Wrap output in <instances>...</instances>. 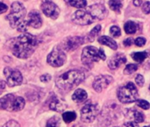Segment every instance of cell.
Wrapping results in <instances>:
<instances>
[{
  "mask_svg": "<svg viewBox=\"0 0 150 127\" xmlns=\"http://www.w3.org/2000/svg\"><path fill=\"white\" fill-rule=\"evenodd\" d=\"M39 41L37 38L30 33H24L18 37L12 44V54L20 59L30 57L35 51Z\"/></svg>",
  "mask_w": 150,
  "mask_h": 127,
  "instance_id": "obj_1",
  "label": "cell"
},
{
  "mask_svg": "<svg viewBox=\"0 0 150 127\" xmlns=\"http://www.w3.org/2000/svg\"><path fill=\"white\" fill-rule=\"evenodd\" d=\"M85 78V75L80 70H69L61 75L55 81L56 86L64 91H69L79 85Z\"/></svg>",
  "mask_w": 150,
  "mask_h": 127,
  "instance_id": "obj_2",
  "label": "cell"
},
{
  "mask_svg": "<svg viewBox=\"0 0 150 127\" xmlns=\"http://www.w3.org/2000/svg\"><path fill=\"white\" fill-rule=\"evenodd\" d=\"M25 99L21 97H16L13 94H7L0 98V109L8 111H19L24 109Z\"/></svg>",
  "mask_w": 150,
  "mask_h": 127,
  "instance_id": "obj_3",
  "label": "cell"
},
{
  "mask_svg": "<svg viewBox=\"0 0 150 127\" xmlns=\"http://www.w3.org/2000/svg\"><path fill=\"white\" fill-rule=\"evenodd\" d=\"M106 56L103 49L98 50L95 47L89 46L83 48L82 53V62L88 67H91L94 62L100 60H105Z\"/></svg>",
  "mask_w": 150,
  "mask_h": 127,
  "instance_id": "obj_4",
  "label": "cell"
},
{
  "mask_svg": "<svg viewBox=\"0 0 150 127\" xmlns=\"http://www.w3.org/2000/svg\"><path fill=\"white\" fill-rule=\"evenodd\" d=\"M139 97L138 90L133 83H128L120 87L118 90V98L123 104H130L137 101Z\"/></svg>",
  "mask_w": 150,
  "mask_h": 127,
  "instance_id": "obj_5",
  "label": "cell"
},
{
  "mask_svg": "<svg viewBox=\"0 0 150 127\" xmlns=\"http://www.w3.org/2000/svg\"><path fill=\"white\" fill-rule=\"evenodd\" d=\"M25 16V8L24 7V5L19 2H14L11 4V11L6 17V18L9 20L11 26L13 28L18 27L24 21Z\"/></svg>",
  "mask_w": 150,
  "mask_h": 127,
  "instance_id": "obj_6",
  "label": "cell"
},
{
  "mask_svg": "<svg viewBox=\"0 0 150 127\" xmlns=\"http://www.w3.org/2000/svg\"><path fill=\"white\" fill-rule=\"evenodd\" d=\"M99 106L94 104H87L81 110V119L84 123L93 122L99 113Z\"/></svg>",
  "mask_w": 150,
  "mask_h": 127,
  "instance_id": "obj_7",
  "label": "cell"
},
{
  "mask_svg": "<svg viewBox=\"0 0 150 127\" xmlns=\"http://www.w3.org/2000/svg\"><path fill=\"white\" fill-rule=\"evenodd\" d=\"M47 61L52 67L54 68L61 67L66 61V54L63 52V50L56 47L47 55Z\"/></svg>",
  "mask_w": 150,
  "mask_h": 127,
  "instance_id": "obj_8",
  "label": "cell"
},
{
  "mask_svg": "<svg viewBox=\"0 0 150 127\" xmlns=\"http://www.w3.org/2000/svg\"><path fill=\"white\" fill-rule=\"evenodd\" d=\"M4 74L6 77L7 85H9L10 87L18 86L23 82L22 74L17 69H12V68L7 67L4 69Z\"/></svg>",
  "mask_w": 150,
  "mask_h": 127,
  "instance_id": "obj_9",
  "label": "cell"
},
{
  "mask_svg": "<svg viewBox=\"0 0 150 127\" xmlns=\"http://www.w3.org/2000/svg\"><path fill=\"white\" fill-rule=\"evenodd\" d=\"M41 10L47 17H49L53 19L57 18L60 14V9L58 6L50 0L43 1L41 4Z\"/></svg>",
  "mask_w": 150,
  "mask_h": 127,
  "instance_id": "obj_10",
  "label": "cell"
},
{
  "mask_svg": "<svg viewBox=\"0 0 150 127\" xmlns=\"http://www.w3.org/2000/svg\"><path fill=\"white\" fill-rule=\"evenodd\" d=\"M72 20L74 23H76L77 25H91L94 21V18L91 17V15L88 11L79 10V11H76L73 14Z\"/></svg>",
  "mask_w": 150,
  "mask_h": 127,
  "instance_id": "obj_11",
  "label": "cell"
},
{
  "mask_svg": "<svg viewBox=\"0 0 150 127\" xmlns=\"http://www.w3.org/2000/svg\"><path fill=\"white\" fill-rule=\"evenodd\" d=\"M87 11L91 15V17L94 19H104L108 15V11L106 8L101 4H96L91 5L88 8Z\"/></svg>",
  "mask_w": 150,
  "mask_h": 127,
  "instance_id": "obj_12",
  "label": "cell"
},
{
  "mask_svg": "<svg viewBox=\"0 0 150 127\" xmlns=\"http://www.w3.org/2000/svg\"><path fill=\"white\" fill-rule=\"evenodd\" d=\"M82 44H83V39L82 37H79V36L69 37L63 40V42L62 44V47L63 50L72 51V50H75L76 48H77Z\"/></svg>",
  "mask_w": 150,
  "mask_h": 127,
  "instance_id": "obj_13",
  "label": "cell"
},
{
  "mask_svg": "<svg viewBox=\"0 0 150 127\" xmlns=\"http://www.w3.org/2000/svg\"><path fill=\"white\" fill-rule=\"evenodd\" d=\"M112 82V77L110 75H99L93 82V89L97 92H101L108 87Z\"/></svg>",
  "mask_w": 150,
  "mask_h": 127,
  "instance_id": "obj_14",
  "label": "cell"
},
{
  "mask_svg": "<svg viewBox=\"0 0 150 127\" xmlns=\"http://www.w3.org/2000/svg\"><path fill=\"white\" fill-rule=\"evenodd\" d=\"M25 22L27 25H30L33 28H40L42 25V19H41L40 12L36 10L32 11L28 14L27 19L25 20Z\"/></svg>",
  "mask_w": 150,
  "mask_h": 127,
  "instance_id": "obj_15",
  "label": "cell"
},
{
  "mask_svg": "<svg viewBox=\"0 0 150 127\" xmlns=\"http://www.w3.org/2000/svg\"><path fill=\"white\" fill-rule=\"evenodd\" d=\"M127 62V58L126 56L121 54H116L115 55H113L108 61V66L111 69H117L121 64H124Z\"/></svg>",
  "mask_w": 150,
  "mask_h": 127,
  "instance_id": "obj_16",
  "label": "cell"
},
{
  "mask_svg": "<svg viewBox=\"0 0 150 127\" xmlns=\"http://www.w3.org/2000/svg\"><path fill=\"white\" fill-rule=\"evenodd\" d=\"M48 107L50 110L54 111L56 112H62L68 106H67V104L63 100L54 97L50 100Z\"/></svg>",
  "mask_w": 150,
  "mask_h": 127,
  "instance_id": "obj_17",
  "label": "cell"
},
{
  "mask_svg": "<svg viewBox=\"0 0 150 127\" xmlns=\"http://www.w3.org/2000/svg\"><path fill=\"white\" fill-rule=\"evenodd\" d=\"M125 115L129 120H131L132 122H135V123H142L145 119V116L141 111L135 109L126 110Z\"/></svg>",
  "mask_w": 150,
  "mask_h": 127,
  "instance_id": "obj_18",
  "label": "cell"
},
{
  "mask_svg": "<svg viewBox=\"0 0 150 127\" xmlns=\"http://www.w3.org/2000/svg\"><path fill=\"white\" fill-rule=\"evenodd\" d=\"M98 42L100 44H102V45H105V46L109 47L112 50H117V48H118L117 42L115 40H113L112 38L108 37V36H101V37H99L98 38Z\"/></svg>",
  "mask_w": 150,
  "mask_h": 127,
  "instance_id": "obj_19",
  "label": "cell"
},
{
  "mask_svg": "<svg viewBox=\"0 0 150 127\" xmlns=\"http://www.w3.org/2000/svg\"><path fill=\"white\" fill-rule=\"evenodd\" d=\"M87 97H88V95H87L86 91L83 89L76 90L74 92V94L72 95V99L76 103H82V102L85 101L87 99Z\"/></svg>",
  "mask_w": 150,
  "mask_h": 127,
  "instance_id": "obj_20",
  "label": "cell"
},
{
  "mask_svg": "<svg viewBox=\"0 0 150 127\" xmlns=\"http://www.w3.org/2000/svg\"><path fill=\"white\" fill-rule=\"evenodd\" d=\"M124 29L127 34H134L137 31V25L133 21H128L125 24Z\"/></svg>",
  "mask_w": 150,
  "mask_h": 127,
  "instance_id": "obj_21",
  "label": "cell"
},
{
  "mask_svg": "<svg viewBox=\"0 0 150 127\" xmlns=\"http://www.w3.org/2000/svg\"><path fill=\"white\" fill-rule=\"evenodd\" d=\"M132 57L133 59L139 62L142 63L147 58H148V53L147 52H136V53H133L132 54Z\"/></svg>",
  "mask_w": 150,
  "mask_h": 127,
  "instance_id": "obj_22",
  "label": "cell"
},
{
  "mask_svg": "<svg viewBox=\"0 0 150 127\" xmlns=\"http://www.w3.org/2000/svg\"><path fill=\"white\" fill-rule=\"evenodd\" d=\"M69 5L76 8H84L87 5L86 0H64Z\"/></svg>",
  "mask_w": 150,
  "mask_h": 127,
  "instance_id": "obj_23",
  "label": "cell"
},
{
  "mask_svg": "<svg viewBox=\"0 0 150 127\" xmlns=\"http://www.w3.org/2000/svg\"><path fill=\"white\" fill-rule=\"evenodd\" d=\"M122 1L123 0H110L108 2L109 7L112 11H117V12H120V9L122 8Z\"/></svg>",
  "mask_w": 150,
  "mask_h": 127,
  "instance_id": "obj_24",
  "label": "cell"
},
{
  "mask_svg": "<svg viewBox=\"0 0 150 127\" xmlns=\"http://www.w3.org/2000/svg\"><path fill=\"white\" fill-rule=\"evenodd\" d=\"M76 119V114L74 111H67L62 114V119L64 120L65 123L69 124L74 121Z\"/></svg>",
  "mask_w": 150,
  "mask_h": 127,
  "instance_id": "obj_25",
  "label": "cell"
},
{
  "mask_svg": "<svg viewBox=\"0 0 150 127\" xmlns=\"http://www.w3.org/2000/svg\"><path fill=\"white\" fill-rule=\"evenodd\" d=\"M100 30H101V25H96V26L91 31V32L89 33V35L87 36V40H88V41H93L94 39H95V37H96V36L98 34V32H100Z\"/></svg>",
  "mask_w": 150,
  "mask_h": 127,
  "instance_id": "obj_26",
  "label": "cell"
},
{
  "mask_svg": "<svg viewBox=\"0 0 150 127\" xmlns=\"http://www.w3.org/2000/svg\"><path fill=\"white\" fill-rule=\"evenodd\" d=\"M47 127H60V119L53 117L47 122Z\"/></svg>",
  "mask_w": 150,
  "mask_h": 127,
  "instance_id": "obj_27",
  "label": "cell"
},
{
  "mask_svg": "<svg viewBox=\"0 0 150 127\" xmlns=\"http://www.w3.org/2000/svg\"><path fill=\"white\" fill-rule=\"evenodd\" d=\"M137 69H138V66L136 64H128L124 70V74L125 75H131L134 71H136Z\"/></svg>",
  "mask_w": 150,
  "mask_h": 127,
  "instance_id": "obj_28",
  "label": "cell"
},
{
  "mask_svg": "<svg viewBox=\"0 0 150 127\" xmlns=\"http://www.w3.org/2000/svg\"><path fill=\"white\" fill-rule=\"evenodd\" d=\"M136 104L137 106L141 107L142 109L143 110H148L150 108V104L146 101V100H143V99H140V100H137L136 101Z\"/></svg>",
  "mask_w": 150,
  "mask_h": 127,
  "instance_id": "obj_29",
  "label": "cell"
},
{
  "mask_svg": "<svg viewBox=\"0 0 150 127\" xmlns=\"http://www.w3.org/2000/svg\"><path fill=\"white\" fill-rule=\"evenodd\" d=\"M110 33H111V35H112L113 37H116V38H117V37H120V36L121 31H120V27L113 25V26H112L111 29H110Z\"/></svg>",
  "mask_w": 150,
  "mask_h": 127,
  "instance_id": "obj_30",
  "label": "cell"
},
{
  "mask_svg": "<svg viewBox=\"0 0 150 127\" xmlns=\"http://www.w3.org/2000/svg\"><path fill=\"white\" fill-rule=\"evenodd\" d=\"M135 45L138 46V47H143L145 44H146V39L143 38V37H139L135 40L134 41Z\"/></svg>",
  "mask_w": 150,
  "mask_h": 127,
  "instance_id": "obj_31",
  "label": "cell"
},
{
  "mask_svg": "<svg viewBox=\"0 0 150 127\" xmlns=\"http://www.w3.org/2000/svg\"><path fill=\"white\" fill-rule=\"evenodd\" d=\"M135 82L139 86L142 87V86H143V84L145 83V80H144V77L142 75H137L136 77H135Z\"/></svg>",
  "mask_w": 150,
  "mask_h": 127,
  "instance_id": "obj_32",
  "label": "cell"
},
{
  "mask_svg": "<svg viewBox=\"0 0 150 127\" xmlns=\"http://www.w3.org/2000/svg\"><path fill=\"white\" fill-rule=\"evenodd\" d=\"M142 11L145 14H150V2H145L142 5Z\"/></svg>",
  "mask_w": 150,
  "mask_h": 127,
  "instance_id": "obj_33",
  "label": "cell"
},
{
  "mask_svg": "<svg viewBox=\"0 0 150 127\" xmlns=\"http://www.w3.org/2000/svg\"><path fill=\"white\" fill-rule=\"evenodd\" d=\"M4 127H20V125L15 120H10L4 126Z\"/></svg>",
  "mask_w": 150,
  "mask_h": 127,
  "instance_id": "obj_34",
  "label": "cell"
},
{
  "mask_svg": "<svg viewBox=\"0 0 150 127\" xmlns=\"http://www.w3.org/2000/svg\"><path fill=\"white\" fill-rule=\"evenodd\" d=\"M50 80H51V75L48 74H45V75L40 76V81L42 83H48Z\"/></svg>",
  "mask_w": 150,
  "mask_h": 127,
  "instance_id": "obj_35",
  "label": "cell"
},
{
  "mask_svg": "<svg viewBox=\"0 0 150 127\" xmlns=\"http://www.w3.org/2000/svg\"><path fill=\"white\" fill-rule=\"evenodd\" d=\"M7 10H8L7 5H6V4H4L3 2H0V14H1V13L5 12Z\"/></svg>",
  "mask_w": 150,
  "mask_h": 127,
  "instance_id": "obj_36",
  "label": "cell"
},
{
  "mask_svg": "<svg viewBox=\"0 0 150 127\" xmlns=\"http://www.w3.org/2000/svg\"><path fill=\"white\" fill-rule=\"evenodd\" d=\"M132 43H133V40H132V38H128V39H127V40L124 41V45H125L126 47L131 46V45H132Z\"/></svg>",
  "mask_w": 150,
  "mask_h": 127,
  "instance_id": "obj_37",
  "label": "cell"
},
{
  "mask_svg": "<svg viewBox=\"0 0 150 127\" xmlns=\"http://www.w3.org/2000/svg\"><path fill=\"white\" fill-rule=\"evenodd\" d=\"M125 127H139L138 126V125H137V123H135V122H128V123H127L126 125H125Z\"/></svg>",
  "mask_w": 150,
  "mask_h": 127,
  "instance_id": "obj_38",
  "label": "cell"
},
{
  "mask_svg": "<svg viewBox=\"0 0 150 127\" xmlns=\"http://www.w3.org/2000/svg\"><path fill=\"white\" fill-rule=\"evenodd\" d=\"M5 85H6V83H5V82H4V81H1V82H0V94H1L2 91L4 90Z\"/></svg>",
  "mask_w": 150,
  "mask_h": 127,
  "instance_id": "obj_39",
  "label": "cell"
},
{
  "mask_svg": "<svg viewBox=\"0 0 150 127\" xmlns=\"http://www.w3.org/2000/svg\"><path fill=\"white\" fill-rule=\"evenodd\" d=\"M142 3V0H134V4L135 6H140Z\"/></svg>",
  "mask_w": 150,
  "mask_h": 127,
  "instance_id": "obj_40",
  "label": "cell"
},
{
  "mask_svg": "<svg viewBox=\"0 0 150 127\" xmlns=\"http://www.w3.org/2000/svg\"><path fill=\"white\" fill-rule=\"evenodd\" d=\"M72 127H81V126H72Z\"/></svg>",
  "mask_w": 150,
  "mask_h": 127,
  "instance_id": "obj_41",
  "label": "cell"
},
{
  "mask_svg": "<svg viewBox=\"0 0 150 127\" xmlns=\"http://www.w3.org/2000/svg\"><path fill=\"white\" fill-rule=\"evenodd\" d=\"M148 54L149 55V58H150V52H149V54Z\"/></svg>",
  "mask_w": 150,
  "mask_h": 127,
  "instance_id": "obj_42",
  "label": "cell"
},
{
  "mask_svg": "<svg viewBox=\"0 0 150 127\" xmlns=\"http://www.w3.org/2000/svg\"><path fill=\"white\" fill-rule=\"evenodd\" d=\"M2 1H3V0H0V2H2Z\"/></svg>",
  "mask_w": 150,
  "mask_h": 127,
  "instance_id": "obj_43",
  "label": "cell"
},
{
  "mask_svg": "<svg viewBox=\"0 0 150 127\" xmlns=\"http://www.w3.org/2000/svg\"><path fill=\"white\" fill-rule=\"evenodd\" d=\"M145 127H150V126H145Z\"/></svg>",
  "mask_w": 150,
  "mask_h": 127,
  "instance_id": "obj_44",
  "label": "cell"
},
{
  "mask_svg": "<svg viewBox=\"0 0 150 127\" xmlns=\"http://www.w3.org/2000/svg\"><path fill=\"white\" fill-rule=\"evenodd\" d=\"M149 90H150V86H149Z\"/></svg>",
  "mask_w": 150,
  "mask_h": 127,
  "instance_id": "obj_45",
  "label": "cell"
}]
</instances>
